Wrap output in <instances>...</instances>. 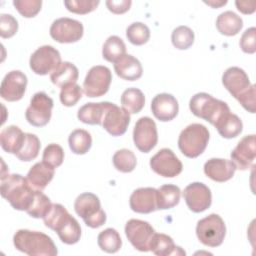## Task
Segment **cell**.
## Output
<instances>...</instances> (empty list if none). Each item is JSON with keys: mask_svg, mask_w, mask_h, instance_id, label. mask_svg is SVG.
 <instances>
[{"mask_svg": "<svg viewBox=\"0 0 256 256\" xmlns=\"http://www.w3.org/2000/svg\"><path fill=\"white\" fill-rule=\"evenodd\" d=\"M51 206L52 203L50 199L42 191L37 190L34 201L31 207L26 211V213L33 218H43L47 214Z\"/></svg>", "mask_w": 256, "mask_h": 256, "instance_id": "40", "label": "cell"}, {"mask_svg": "<svg viewBox=\"0 0 256 256\" xmlns=\"http://www.w3.org/2000/svg\"><path fill=\"white\" fill-rule=\"evenodd\" d=\"M180 188L173 184H165L157 189L156 205L157 209L165 210L176 206L180 201Z\"/></svg>", "mask_w": 256, "mask_h": 256, "instance_id": "30", "label": "cell"}, {"mask_svg": "<svg viewBox=\"0 0 256 256\" xmlns=\"http://www.w3.org/2000/svg\"><path fill=\"white\" fill-rule=\"evenodd\" d=\"M126 54V45L118 36H110L107 38L102 47L103 58L111 63H116Z\"/></svg>", "mask_w": 256, "mask_h": 256, "instance_id": "33", "label": "cell"}, {"mask_svg": "<svg viewBox=\"0 0 256 256\" xmlns=\"http://www.w3.org/2000/svg\"><path fill=\"white\" fill-rule=\"evenodd\" d=\"M151 110L155 118L159 121L167 122L173 120L177 116L179 105L173 95L160 93L152 99Z\"/></svg>", "mask_w": 256, "mask_h": 256, "instance_id": "20", "label": "cell"}, {"mask_svg": "<svg viewBox=\"0 0 256 256\" xmlns=\"http://www.w3.org/2000/svg\"><path fill=\"white\" fill-rule=\"evenodd\" d=\"M13 5L16 10L25 18L35 17L41 10V0H14Z\"/></svg>", "mask_w": 256, "mask_h": 256, "instance_id": "43", "label": "cell"}, {"mask_svg": "<svg viewBox=\"0 0 256 256\" xmlns=\"http://www.w3.org/2000/svg\"><path fill=\"white\" fill-rule=\"evenodd\" d=\"M125 234L135 249L141 252H148L150 251V242L155 230L147 221L130 219L125 225Z\"/></svg>", "mask_w": 256, "mask_h": 256, "instance_id": "11", "label": "cell"}, {"mask_svg": "<svg viewBox=\"0 0 256 256\" xmlns=\"http://www.w3.org/2000/svg\"><path fill=\"white\" fill-rule=\"evenodd\" d=\"M98 0H69L64 1L68 11L76 14H87L94 11L99 5Z\"/></svg>", "mask_w": 256, "mask_h": 256, "instance_id": "44", "label": "cell"}, {"mask_svg": "<svg viewBox=\"0 0 256 256\" xmlns=\"http://www.w3.org/2000/svg\"><path fill=\"white\" fill-rule=\"evenodd\" d=\"M171 41L175 48L186 50L190 48L194 42V32L187 26H178L172 32Z\"/></svg>", "mask_w": 256, "mask_h": 256, "instance_id": "39", "label": "cell"}, {"mask_svg": "<svg viewBox=\"0 0 256 256\" xmlns=\"http://www.w3.org/2000/svg\"><path fill=\"white\" fill-rule=\"evenodd\" d=\"M74 209L76 214L90 228L101 227L106 222V213L101 208L98 196L93 193L80 194L74 202Z\"/></svg>", "mask_w": 256, "mask_h": 256, "instance_id": "6", "label": "cell"}, {"mask_svg": "<svg viewBox=\"0 0 256 256\" xmlns=\"http://www.w3.org/2000/svg\"><path fill=\"white\" fill-rule=\"evenodd\" d=\"M110 105H111V102H107V101L98 102V103H94V102L86 103L79 108L77 117L81 122L85 124L101 125L104 114Z\"/></svg>", "mask_w": 256, "mask_h": 256, "instance_id": "26", "label": "cell"}, {"mask_svg": "<svg viewBox=\"0 0 256 256\" xmlns=\"http://www.w3.org/2000/svg\"><path fill=\"white\" fill-rule=\"evenodd\" d=\"M133 141L140 152L148 153L157 144V126L150 117H141L133 129Z\"/></svg>", "mask_w": 256, "mask_h": 256, "instance_id": "13", "label": "cell"}, {"mask_svg": "<svg viewBox=\"0 0 256 256\" xmlns=\"http://www.w3.org/2000/svg\"><path fill=\"white\" fill-rule=\"evenodd\" d=\"M208 141V129L202 124L192 123L181 131L178 138V147L186 157L196 158L204 152Z\"/></svg>", "mask_w": 256, "mask_h": 256, "instance_id": "5", "label": "cell"}, {"mask_svg": "<svg viewBox=\"0 0 256 256\" xmlns=\"http://www.w3.org/2000/svg\"><path fill=\"white\" fill-rule=\"evenodd\" d=\"M55 174V168L46 162L35 163L27 173V181L36 190L43 191L51 182Z\"/></svg>", "mask_w": 256, "mask_h": 256, "instance_id": "23", "label": "cell"}, {"mask_svg": "<svg viewBox=\"0 0 256 256\" xmlns=\"http://www.w3.org/2000/svg\"><path fill=\"white\" fill-rule=\"evenodd\" d=\"M114 70L120 78L127 81L138 80L143 73L140 61L129 54H125L120 60L114 63Z\"/></svg>", "mask_w": 256, "mask_h": 256, "instance_id": "25", "label": "cell"}, {"mask_svg": "<svg viewBox=\"0 0 256 256\" xmlns=\"http://www.w3.org/2000/svg\"><path fill=\"white\" fill-rule=\"evenodd\" d=\"M237 9L243 14H252L255 11L256 3L254 1H236Z\"/></svg>", "mask_w": 256, "mask_h": 256, "instance_id": "49", "label": "cell"}, {"mask_svg": "<svg viewBox=\"0 0 256 256\" xmlns=\"http://www.w3.org/2000/svg\"><path fill=\"white\" fill-rule=\"evenodd\" d=\"M78 77H79L78 68L73 63L68 61L62 62L50 74L51 82L60 88L71 83H76Z\"/></svg>", "mask_w": 256, "mask_h": 256, "instance_id": "29", "label": "cell"}, {"mask_svg": "<svg viewBox=\"0 0 256 256\" xmlns=\"http://www.w3.org/2000/svg\"><path fill=\"white\" fill-rule=\"evenodd\" d=\"M205 3L210 5V6H212L213 8H217V7H220L222 5H225L227 3V1H220V2H216V3L214 1H208V2L205 1Z\"/></svg>", "mask_w": 256, "mask_h": 256, "instance_id": "50", "label": "cell"}, {"mask_svg": "<svg viewBox=\"0 0 256 256\" xmlns=\"http://www.w3.org/2000/svg\"><path fill=\"white\" fill-rule=\"evenodd\" d=\"M83 89L77 83L65 85L60 91V101L66 107L74 106L82 97Z\"/></svg>", "mask_w": 256, "mask_h": 256, "instance_id": "41", "label": "cell"}, {"mask_svg": "<svg viewBox=\"0 0 256 256\" xmlns=\"http://www.w3.org/2000/svg\"><path fill=\"white\" fill-rule=\"evenodd\" d=\"M26 133H24L18 126L9 125L0 133V144L2 149L16 155L22 148L25 141Z\"/></svg>", "mask_w": 256, "mask_h": 256, "instance_id": "24", "label": "cell"}, {"mask_svg": "<svg viewBox=\"0 0 256 256\" xmlns=\"http://www.w3.org/2000/svg\"><path fill=\"white\" fill-rule=\"evenodd\" d=\"M59 51L51 45L39 47L30 57L29 65L31 70L37 75H47L52 73L61 64Z\"/></svg>", "mask_w": 256, "mask_h": 256, "instance_id": "10", "label": "cell"}, {"mask_svg": "<svg viewBox=\"0 0 256 256\" xmlns=\"http://www.w3.org/2000/svg\"><path fill=\"white\" fill-rule=\"evenodd\" d=\"M43 221L46 227L58 234V237L63 243L72 245L80 240V224L68 213L63 205L59 203L52 204L47 214L43 217Z\"/></svg>", "mask_w": 256, "mask_h": 256, "instance_id": "1", "label": "cell"}, {"mask_svg": "<svg viewBox=\"0 0 256 256\" xmlns=\"http://www.w3.org/2000/svg\"><path fill=\"white\" fill-rule=\"evenodd\" d=\"M237 167L232 160L222 158H211L204 164V173L211 180L225 182L230 180Z\"/></svg>", "mask_w": 256, "mask_h": 256, "instance_id": "22", "label": "cell"}, {"mask_svg": "<svg viewBox=\"0 0 256 256\" xmlns=\"http://www.w3.org/2000/svg\"><path fill=\"white\" fill-rule=\"evenodd\" d=\"M84 28L80 21L62 17L53 21L50 26V36L59 43H74L83 36Z\"/></svg>", "mask_w": 256, "mask_h": 256, "instance_id": "12", "label": "cell"}, {"mask_svg": "<svg viewBox=\"0 0 256 256\" xmlns=\"http://www.w3.org/2000/svg\"><path fill=\"white\" fill-rule=\"evenodd\" d=\"M214 127L223 138L231 139L237 137L242 132L243 124L241 119L230 111L225 114Z\"/></svg>", "mask_w": 256, "mask_h": 256, "instance_id": "31", "label": "cell"}, {"mask_svg": "<svg viewBox=\"0 0 256 256\" xmlns=\"http://www.w3.org/2000/svg\"><path fill=\"white\" fill-rule=\"evenodd\" d=\"M183 197L188 208L195 213L205 211L212 203L209 187L201 182H193L186 186L183 191Z\"/></svg>", "mask_w": 256, "mask_h": 256, "instance_id": "15", "label": "cell"}, {"mask_svg": "<svg viewBox=\"0 0 256 256\" xmlns=\"http://www.w3.org/2000/svg\"><path fill=\"white\" fill-rule=\"evenodd\" d=\"M191 112L215 126L218 121L228 112L230 108L226 102L216 99L208 93L200 92L192 96L189 102Z\"/></svg>", "mask_w": 256, "mask_h": 256, "instance_id": "4", "label": "cell"}, {"mask_svg": "<svg viewBox=\"0 0 256 256\" xmlns=\"http://www.w3.org/2000/svg\"><path fill=\"white\" fill-rule=\"evenodd\" d=\"M196 235L202 244L208 247H218L226 235L225 223L218 214L212 213L197 222Z\"/></svg>", "mask_w": 256, "mask_h": 256, "instance_id": "7", "label": "cell"}, {"mask_svg": "<svg viewBox=\"0 0 256 256\" xmlns=\"http://www.w3.org/2000/svg\"><path fill=\"white\" fill-rule=\"evenodd\" d=\"M1 195L10 205L19 211H27L35 198L34 189L20 174H7L1 177Z\"/></svg>", "mask_w": 256, "mask_h": 256, "instance_id": "2", "label": "cell"}, {"mask_svg": "<svg viewBox=\"0 0 256 256\" xmlns=\"http://www.w3.org/2000/svg\"><path fill=\"white\" fill-rule=\"evenodd\" d=\"M13 243L17 250L30 256H55L58 254L53 240L38 231L20 229L14 234Z\"/></svg>", "mask_w": 256, "mask_h": 256, "instance_id": "3", "label": "cell"}, {"mask_svg": "<svg viewBox=\"0 0 256 256\" xmlns=\"http://www.w3.org/2000/svg\"><path fill=\"white\" fill-rule=\"evenodd\" d=\"M27 86V76L19 71L8 72L3 78L0 86L1 97L9 102H15L22 99Z\"/></svg>", "mask_w": 256, "mask_h": 256, "instance_id": "16", "label": "cell"}, {"mask_svg": "<svg viewBox=\"0 0 256 256\" xmlns=\"http://www.w3.org/2000/svg\"><path fill=\"white\" fill-rule=\"evenodd\" d=\"M255 35L256 29L255 27H250L245 30L240 38V48L244 53L253 54L256 51V44H255Z\"/></svg>", "mask_w": 256, "mask_h": 256, "instance_id": "46", "label": "cell"}, {"mask_svg": "<svg viewBox=\"0 0 256 256\" xmlns=\"http://www.w3.org/2000/svg\"><path fill=\"white\" fill-rule=\"evenodd\" d=\"M42 160L54 168L59 167L64 160L63 148L56 143L49 144L43 151Z\"/></svg>", "mask_w": 256, "mask_h": 256, "instance_id": "42", "label": "cell"}, {"mask_svg": "<svg viewBox=\"0 0 256 256\" xmlns=\"http://www.w3.org/2000/svg\"><path fill=\"white\" fill-rule=\"evenodd\" d=\"M112 161L116 170L123 173L132 172L137 164V159L134 153L125 148L116 151L113 155Z\"/></svg>", "mask_w": 256, "mask_h": 256, "instance_id": "36", "label": "cell"}, {"mask_svg": "<svg viewBox=\"0 0 256 256\" xmlns=\"http://www.w3.org/2000/svg\"><path fill=\"white\" fill-rule=\"evenodd\" d=\"M68 143L73 153L83 155L90 150L92 145V137L90 133L84 129H75L70 133Z\"/></svg>", "mask_w": 256, "mask_h": 256, "instance_id": "34", "label": "cell"}, {"mask_svg": "<svg viewBox=\"0 0 256 256\" xmlns=\"http://www.w3.org/2000/svg\"><path fill=\"white\" fill-rule=\"evenodd\" d=\"M126 37L133 45L141 46L148 42L150 38V30L144 23L134 22L127 27Z\"/></svg>", "mask_w": 256, "mask_h": 256, "instance_id": "38", "label": "cell"}, {"mask_svg": "<svg viewBox=\"0 0 256 256\" xmlns=\"http://www.w3.org/2000/svg\"><path fill=\"white\" fill-rule=\"evenodd\" d=\"M150 251L158 256H168V255H177L184 254L185 252L181 247L176 246L173 239L163 233H156L153 235L150 242Z\"/></svg>", "mask_w": 256, "mask_h": 256, "instance_id": "27", "label": "cell"}, {"mask_svg": "<svg viewBox=\"0 0 256 256\" xmlns=\"http://www.w3.org/2000/svg\"><path fill=\"white\" fill-rule=\"evenodd\" d=\"M121 105L129 114L139 113L145 105V96L138 88H128L121 95Z\"/></svg>", "mask_w": 256, "mask_h": 256, "instance_id": "32", "label": "cell"}, {"mask_svg": "<svg viewBox=\"0 0 256 256\" xmlns=\"http://www.w3.org/2000/svg\"><path fill=\"white\" fill-rule=\"evenodd\" d=\"M222 83L229 93L237 100L246 94L252 85L246 72L235 66L226 69L222 75Z\"/></svg>", "mask_w": 256, "mask_h": 256, "instance_id": "18", "label": "cell"}, {"mask_svg": "<svg viewBox=\"0 0 256 256\" xmlns=\"http://www.w3.org/2000/svg\"><path fill=\"white\" fill-rule=\"evenodd\" d=\"M112 74L108 67L102 65L93 66L87 73L83 82V92L90 98L100 97L106 94L110 88Z\"/></svg>", "mask_w": 256, "mask_h": 256, "instance_id": "9", "label": "cell"}, {"mask_svg": "<svg viewBox=\"0 0 256 256\" xmlns=\"http://www.w3.org/2000/svg\"><path fill=\"white\" fill-rule=\"evenodd\" d=\"M53 104L52 98L45 92L40 91L35 93L25 113L28 123L35 127H43L48 124L51 119Z\"/></svg>", "mask_w": 256, "mask_h": 256, "instance_id": "8", "label": "cell"}, {"mask_svg": "<svg viewBox=\"0 0 256 256\" xmlns=\"http://www.w3.org/2000/svg\"><path fill=\"white\" fill-rule=\"evenodd\" d=\"M157 189L153 187L138 188L130 196V208L140 214H148L157 210L156 205Z\"/></svg>", "mask_w": 256, "mask_h": 256, "instance_id": "21", "label": "cell"}, {"mask_svg": "<svg viewBox=\"0 0 256 256\" xmlns=\"http://www.w3.org/2000/svg\"><path fill=\"white\" fill-rule=\"evenodd\" d=\"M18 30V22L16 18L10 14L0 15V35L2 38H11Z\"/></svg>", "mask_w": 256, "mask_h": 256, "instance_id": "45", "label": "cell"}, {"mask_svg": "<svg viewBox=\"0 0 256 256\" xmlns=\"http://www.w3.org/2000/svg\"><path fill=\"white\" fill-rule=\"evenodd\" d=\"M97 243L100 249L107 253H116L122 246V240L114 228H107L101 231L97 237Z\"/></svg>", "mask_w": 256, "mask_h": 256, "instance_id": "35", "label": "cell"}, {"mask_svg": "<svg viewBox=\"0 0 256 256\" xmlns=\"http://www.w3.org/2000/svg\"><path fill=\"white\" fill-rule=\"evenodd\" d=\"M243 27V20L233 11H225L216 19L218 32L225 36L237 35Z\"/></svg>", "mask_w": 256, "mask_h": 256, "instance_id": "28", "label": "cell"}, {"mask_svg": "<svg viewBox=\"0 0 256 256\" xmlns=\"http://www.w3.org/2000/svg\"><path fill=\"white\" fill-rule=\"evenodd\" d=\"M40 140L39 138L32 133H26L24 144L21 148V150L16 154V157L25 162H29L31 160H34L40 151Z\"/></svg>", "mask_w": 256, "mask_h": 256, "instance_id": "37", "label": "cell"}, {"mask_svg": "<svg viewBox=\"0 0 256 256\" xmlns=\"http://www.w3.org/2000/svg\"><path fill=\"white\" fill-rule=\"evenodd\" d=\"M230 156L238 169L247 170L253 166L256 156L255 135L251 134L243 137L232 150Z\"/></svg>", "mask_w": 256, "mask_h": 256, "instance_id": "19", "label": "cell"}, {"mask_svg": "<svg viewBox=\"0 0 256 256\" xmlns=\"http://www.w3.org/2000/svg\"><path fill=\"white\" fill-rule=\"evenodd\" d=\"M105 3L108 10L114 14H123L127 12L132 4L130 0H107Z\"/></svg>", "mask_w": 256, "mask_h": 256, "instance_id": "48", "label": "cell"}, {"mask_svg": "<svg viewBox=\"0 0 256 256\" xmlns=\"http://www.w3.org/2000/svg\"><path fill=\"white\" fill-rule=\"evenodd\" d=\"M150 167L156 174L166 178L176 177L183 169L182 162L169 148H162L152 156Z\"/></svg>", "mask_w": 256, "mask_h": 256, "instance_id": "14", "label": "cell"}, {"mask_svg": "<svg viewBox=\"0 0 256 256\" xmlns=\"http://www.w3.org/2000/svg\"><path fill=\"white\" fill-rule=\"evenodd\" d=\"M130 123V114L123 108L111 103L104 114L101 126L112 136L123 135Z\"/></svg>", "mask_w": 256, "mask_h": 256, "instance_id": "17", "label": "cell"}, {"mask_svg": "<svg viewBox=\"0 0 256 256\" xmlns=\"http://www.w3.org/2000/svg\"><path fill=\"white\" fill-rule=\"evenodd\" d=\"M240 105L250 113H255V86L252 84L246 94L238 99Z\"/></svg>", "mask_w": 256, "mask_h": 256, "instance_id": "47", "label": "cell"}]
</instances>
